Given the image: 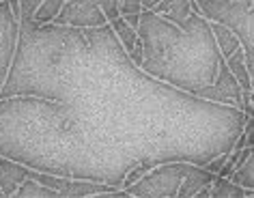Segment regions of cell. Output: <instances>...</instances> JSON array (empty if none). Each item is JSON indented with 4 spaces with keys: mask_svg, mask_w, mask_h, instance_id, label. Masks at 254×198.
I'll use <instances>...</instances> for the list:
<instances>
[{
    "mask_svg": "<svg viewBox=\"0 0 254 198\" xmlns=\"http://www.w3.org/2000/svg\"><path fill=\"white\" fill-rule=\"evenodd\" d=\"M196 7L207 20L228 26L241 39L254 91V0H196ZM254 104V93H250Z\"/></svg>",
    "mask_w": 254,
    "mask_h": 198,
    "instance_id": "obj_1",
    "label": "cell"
},
{
    "mask_svg": "<svg viewBox=\"0 0 254 198\" xmlns=\"http://www.w3.org/2000/svg\"><path fill=\"white\" fill-rule=\"evenodd\" d=\"M192 164L194 162H181V159L157 164L140 181L129 185L127 192L131 196H177Z\"/></svg>",
    "mask_w": 254,
    "mask_h": 198,
    "instance_id": "obj_2",
    "label": "cell"
},
{
    "mask_svg": "<svg viewBox=\"0 0 254 198\" xmlns=\"http://www.w3.org/2000/svg\"><path fill=\"white\" fill-rule=\"evenodd\" d=\"M226 65L231 67V71L235 73V78H237V82L241 84V88H244L246 93V99H244V106L248 104V95L254 93L252 91V75H250V69H248V63H246V52H244V46H241L239 50H235V52L226 59Z\"/></svg>",
    "mask_w": 254,
    "mask_h": 198,
    "instance_id": "obj_3",
    "label": "cell"
},
{
    "mask_svg": "<svg viewBox=\"0 0 254 198\" xmlns=\"http://www.w3.org/2000/svg\"><path fill=\"white\" fill-rule=\"evenodd\" d=\"M205 196H254V190L252 188H246L241 183H235L233 179L228 177H222V175H215L211 185L207 188Z\"/></svg>",
    "mask_w": 254,
    "mask_h": 198,
    "instance_id": "obj_4",
    "label": "cell"
},
{
    "mask_svg": "<svg viewBox=\"0 0 254 198\" xmlns=\"http://www.w3.org/2000/svg\"><path fill=\"white\" fill-rule=\"evenodd\" d=\"M211 22V20H209ZM211 30H213V35H215V41H218V46H220V52L224 59H228L235 50H239L241 48V39L237 35L233 33L228 26H224V24H220V22H211Z\"/></svg>",
    "mask_w": 254,
    "mask_h": 198,
    "instance_id": "obj_5",
    "label": "cell"
},
{
    "mask_svg": "<svg viewBox=\"0 0 254 198\" xmlns=\"http://www.w3.org/2000/svg\"><path fill=\"white\" fill-rule=\"evenodd\" d=\"M233 181L235 183H241L246 188H252L254 190V146H250V153L244 162L239 164V168L233 172Z\"/></svg>",
    "mask_w": 254,
    "mask_h": 198,
    "instance_id": "obj_6",
    "label": "cell"
},
{
    "mask_svg": "<svg viewBox=\"0 0 254 198\" xmlns=\"http://www.w3.org/2000/svg\"><path fill=\"white\" fill-rule=\"evenodd\" d=\"M157 2H162V0H142V7L144 9H153Z\"/></svg>",
    "mask_w": 254,
    "mask_h": 198,
    "instance_id": "obj_7",
    "label": "cell"
}]
</instances>
